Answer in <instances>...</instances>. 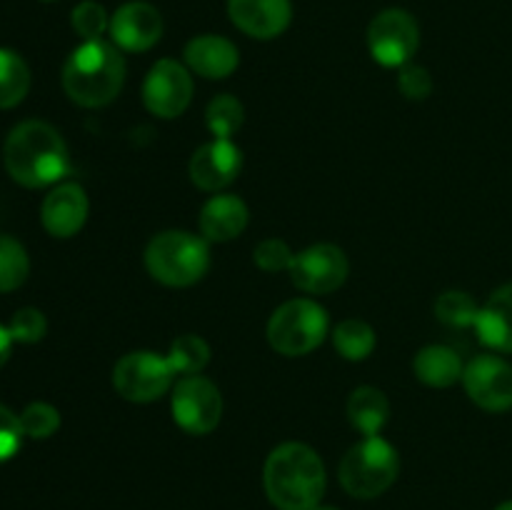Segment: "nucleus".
<instances>
[{"label": "nucleus", "mask_w": 512, "mask_h": 510, "mask_svg": "<svg viewBox=\"0 0 512 510\" xmlns=\"http://www.w3.org/2000/svg\"><path fill=\"white\" fill-rule=\"evenodd\" d=\"M3 165L23 188H48L68 175L70 153L53 125L45 120H23L5 138Z\"/></svg>", "instance_id": "obj_1"}, {"label": "nucleus", "mask_w": 512, "mask_h": 510, "mask_svg": "<svg viewBox=\"0 0 512 510\" xmlns=\"http://www.w3.org/2000/svg\"><path fill=\"white\" fill-rule=\"evenodd\" d=\"M265 495L278 510H315L325 495L328 473L318 450L288 440L270 450L263 468Z\"/></svg>", "instance_id": "obj_2"}, {"label": "nucleus", "mask_w": 512, "mask_h": 510, "mask_svg": "<svg viewBox=\"0 0 512 510\" xmlns=\"http://www.w3.org/2000/svg\"><path fill=\"white\" fill-rule=\"evenodd\" d=\"M123 50L110 40H83L63 65V90L80 108L113 103L125 85Z\"/></svg>", "instance_id": "obj_3"}, {"label": "nucleus", "mask_w": 512, "mask_h": 510, "mask_svg": "<svg viewBox=\"0 0 512 510\" xmlns=\"http://www.w3.org/2000/svg\"><path fill=\"white\" fill-rule=\"evenodd\" d=\"M145 270L168 288H190L210 270V243L188 230H163L145 248Z\"/></svg>", "instance_id": "obj_4"}, {"label": "nucleus", "mask_w": 512, "mask_h": 510, "mask_svg": "<svg viewBox=\"0 0 512 510\" xmlns=\"http://www.w3.org/2000/svg\"><path fill=\"white\" fill-rule=\"evenodd\" d=\"M400 475V455L383 435L363 438L343 455L338 468L340 485L358 500H373L393 488Z\"/></svg>", "instance_id": "obj_5"}, {"label": "nucleus", "mask_w": 512, "mask_h": 510, "mask_svg": "<svg viewBox=\"0 0 512 510\" xmlns=\"http://www.w3.org/2000/svg\"><path fill=\"white\" fill-rule=\"evenodd\" d=\"M268 343L285 358H303L323 345L330 333L328 310L313 298H295L273 310L268 320Z\"/></svg>", "instance_id": "obj_6"}, {"label": "nucleus", "mask_w": 512, "mask_h": 510, "mask_svg": "<svg viewBox=\"0 0 512 510\" xmlns=\"http://www.w3.org/2000/svg\"><path fill=\"white\" fill-rule=\"evenodd\" d=\"M175 370L165 355L153 350H133L125 353L113 368V388L128 403H155L168 395L175 385Z\"/></svg>", "instance_id": "obj_7"}, {"label": "nucleus", "mask_w": 512, "mask_h": 510, "mask_svg": "<svg viewBox=\"0 0 512 510\" xmlns=\"http://www.w3.org/2000/svg\"><path fill=\"white\" fill-rule=\"evenodd\" d=\"M170 413L183 433L208 435L223 418V395L205 375H185L170 390Z\"/></svg>", "instance_id": "obj_8"}, {"label": "nucleus", "mask_w": 512, "mask_h": 510, "mask_svg": "<svg viewBox=\"0 0 512 510\" xmlns=\"http://www.w3.org/2000/svg\"><path fill=\"white\" fill-rule=\"evenodd\" d=\"M420 48V25L408 10H380L368 25V50L383 68H403Z\"/></svg>", "instance_id": "obj_9"}, {"label": "nucleus", "mask_w": 512, "mask_h": 510, "mask_svg": "<svg viewBox=\"0 0 512 510\" xmlns=\"http://www.w3.org/2000/svg\"><path fill=\"white\" fill-rule=\"evenodd\" d=\"M195 83L188 65L163 58L148 70L143 80V103L150 115L160 120H175L193 103Z\"/></svg>", "instance_id": "obj_10"}, {"label": "nucleus", "mask_w": 512, "mask_h": 510, "mask_svg": "<svg viewBox=\"0 0 512 510\" xmlns=\"http://www.w3.org/2000/svg\"><path fill=\"white\" fill-rule=\"evenodd\" d=\"M290 280L308 295L335 293L348 280L350 263L343 248L333 243H315L295 253L290 265Z\"/></svg>", "instance_id": "obj_11"}, {"label": "nucleus", "mask_w": 512, "mask_h": 510, "mask_svg": "<svg viewBox=\"0 0 512 510\" xmlns=\"http://www.w3.org/2000/svg\"><path fill=\"white\" fill-rule=\"evenodd\" d=\"M463 388L480 410L508 413L512 408V363L493 350L475 355L465 365Z\"/></svg>", "instance_id": "obj_12"}, {"label": "nucleus", "mask_w": 512, "mask_h": 510, "mask_svg": "<svg viewBox=\"0 0 512 510\" xmlns=\"http://www.w3.org/2000/svg\"><path fill=\"white\" fill-rule=\"evenodd\" d=\"M108 35L125 53H145L163 38V15L145 0H130L110 15Z\"/></svg>", "instance_id": "obj_13"}, {"label": "nucleus", "mask_w": 512, "mask_h": 510, "mask_svg": "<svg viewBox=\"0 0 512 510\" xmlns=\"http://www.w3.org/2000/svg\"><path fill=\"white\" fill-rule=\"evenodd\" d=\"M240 170H243V150L233 140L220 138L200 145L188 165L193 185L205 193H223L228 185L235 183Z\"/></svg>", "instance_id": "obj_14"}, {"label": "nucleus", "mask_w": 512, "mask_h": 510, "mask_svg": "<svg viewBox=\"0 0 512 510\" xmlns=\"http://www.w3.org/2000/svg\"><path fill=\"white\" fill-rule=\"evenodd\" d=\"M90 213L88 193L80 183H58L40 205V223L45 233L58 240H68L83 230Z\"/></svg>", "instance_id": "obj_15"}, {"label": "nucleus", "mask_w": 512, "mask_h": 510, "mask_svg": "<svg viewBox=\"0 0 512 510\" xmlns=\"http://www.w3.org/2000/svg\"><path fill=\"white\" fill-rule=\"evenodd\" d=\"M228 15L235 28L255 40H273L293 20L290 0H228Z\"/></svg>", "instance_id": "obj_16"}, {"label": "nucleus", "mask_w": 512, "mask_h": 510, "mask_svg": "<svg viewBox=\"0 0 512 510\" xmlns=\"http://www.w3.org/2000/svg\"><path fill=\"white\" fill-rule=\"evenodd\" d=\"M183 60L193 75H200L205 80H225L238 70L240 50L233 40L223 38V35L205 33L188 40Z\"/></svg>", "instance_id": "obj_17"}, {"label": "nucleus", "mask_w": 512, "mask_h": 510, "mask_svg": "<svg viewBox=\"0 0 512 510\" xmlns=\"http://www.w3.org/2000/svg\"><path fill=\"white\" fill-rule=\"evenodd\" d=\"M248 205L233 193H215L198 215V228L208 243H230L248 228Z\"/></svg>", "instance_id": "obj_18"}, {"label": "nucleus", "mask_w": 512, "mask_h": 510, "mask_svg": "<svg viewBox=\"0 0 512 510\" xmlns=\"http://www.w3.org/2000/svg\"><path fill=\"white\" fill-rule=\"evenodd\" d=\"M478 340L493 353H512V283L500 285L480 305L478 320H475Z\"/></svg>", "instance_id": "obj_19"}, {"label": "nucleus", "mask_w": 512, "mask_h": 510, "mask_svg": "<svg viewBox=\"0 0 512 510\" xmlns=\"http://www.w3.org/2000/svg\"><path fill=\"white\" fill-rule=\"evenodd\" d=\"M413 373L428 388H450L463 383L465 363L450 345H425L415 353Z\"/></svg>", "instance_id": "obj_20"}, {"label": "nucleus", "mask_w": 512, "mask_h": 510, "mask_svg": "<svg viewBox=\"0 0 512 510\" xmlns=\"http://www.w3.org/2000/svg\"><path fill=\"white\" fill-rule=\"evenodd\" d=\"M390 418V403L385 398L383 390L373 388V385H360L350 393L348 398V420L363 438H373L380 435Z\"/></svg>", "instance_id": "obj_21"}, {"label": "nucleus", "mask_w": 512, "mask_h": 510, "mask_svg": "<svg viewBox=\"0 0 512 510\" xmlns=\"http://www.w3.org/2000/svg\"><path fill=\"white\" fill-rule=\"evenodd\" d=\"M333 345L340 358L350 360V363H363L373 355L375 345H378V335H375V328L368 320L345 318L335 325Z\"/></svg>", "instance_id": "obj_22"}, {"label": "nucleus", "mask_w": 512, "mask_h": 510, "mask_svg": "<svg viewBox=\"0 0 512 510\" xmlns=\"http://www.w3.org/2000/svg\"><path fill=\"white\" fill-rule=\"evenodd\" d=\"M30 68L23 55L0 48V110H10L30 93Z\"/></svg>", "instance_id": "obj_23"}, {"label": "nucleus", "mask_w": 512, "mask_h": 510, "mask_svg": "<svg viewBox=\"0 0 512 510\" xmlns=\"http://www.w3.org/2000/svg\"><path fill=\"white\" fill-rule=\"evenodd\" d=\"M165 358H168L170 368L180 378H185V375H200L210 363V345L208 340L195 333L178 335L170 343V350L165 353Z\"/></svg>", "instance_id": "obj_24"}, {"label": "nucleus", "mask_w": 512, "mask_h": 510, "mask_svg": "<svg viewBox=\"0 0 512 510\" xmlns=\"http://www.w3.org/2000/svg\"><path fill=\"white\" fill-rule=\"evenodd\" d=\"M30 255L13 235L0 233V293H13L28 280Z\"/></svg>", "instance_id": "obj_25"}, {"label": "nucleus", "mask_w": 512, "mask_h": 510, "mask_svg": "<svg viewBox=\"0 0 512 510\" xmlns=\"http://www.w3.org/2000/svg\"><path fill=\"white\" fill-rule=\"evenodd\" d=\"M245 108L235 95L220 93L205 108V125L213 133V138L233 140V135L243 128Z\"/></svg>", "instance_id": "obj_26"}, {"label": "nucleus", "mask_w": 512, "mask_h": 510, "mask_svg": "<svg viewBox=\"0 0 512 510\" xmlns=\"http://www.w3.org/2000/svg\"><path fill=\"white\" fill-rule=\"evenodd\" d=\"M480 305L475 303L473 295L465 290H445L438 300H435V315L440 323L448 328H475L478 320Z\"/></svg>", "instance_id": "obj_27"}, {"label": "nucleus", "mask_w": 512, "mask_h": 510, "mask_svg": "<svg viewBox=\"0 0 512 510\" xmlns=\"http://www.w3.org/2000/svg\"><path fill=\"white\" fill-rule=\"evenodd\" d=\"M20 425H23L25 438L48 440L60 430V410L55 405L45 403V400H35V403L23 408Z\"/></svg>", "instance_id": "obj_28"}, {"label": "nucleus", "mask_w": 512, "mask_h": 510, "mask_svg": "<svg viewBox=\"0 0 512 510\" xmlns=\"http://www.w3.org/2000/svg\"><path fill=\"white\" fill-rule=\"evenodd\" d=\"M70 25L83 40H103V35L110 28V15L95 0H83L70 13Z\"/></svg>", "instance_id": "obj_29"}, {"label": "nucleus", "mask_w": 512, "mask_h": 510, "mask_svg": "<svg viewBox=\"0 0 512 510\" xmlns=\"http://www.w3.org/2000/svg\"><path fill=\"white\" fill-rule=\"evenodd\" d=\"M8 328L15 343L35 345L48 335V318L38 308H20L13 313Z\"/></svg>", "instance_id": "obj_30"}, {"label": "nucleus", "mask_w": 512, "mask_h": 510, "mask_svg": "<svg viewBox=\"0 0 512 510\" xmlns=\"http://www.w3.org/2000/svg\"><path fill=\"white\" fill-rule=\"evenodd\" d=\"M253 260L263 273H283V270H290L295 253L290 250V245L285 243V240L265 238L263 243H258V248H255Z\"/></svg>", "instance_id": "obj_31"}, {"label": "nucleus", "mask_w": 512, "mask_h": 510, "mask_svg": "<svg viewBox=\"0 0 512 510\" xmlns=\"http://www.w3.org/2000/svg\"><path fill=\"white\" fill-rule=\"evenodd\" d=\"M23 440L25 433L23 425H20V415L0 403V463H8L10 458L18 455Z\"/></svg>", "instance_id": "obj_32"}, {"label": "nucleus", "mask_w": 512, "mask_h": 510, "mask_svg": "<svg viewBox=\"0 0 512 510\" xmlns=\"http://www.w3.org/2000/svg\"><path fill=\"white\" fill-rule=\"evenodd\" d=\"M398 88L408 100H425L433 93V75L423 65L408 63L400 68Z\"/></svg>", "instance_id": "obj_33"}, {"label": "nucleus", "mask_w": 512, "mask_h": 510, "mask_svg": "<svg viewBox=\"0 0 512 510\" xmlns=\"http://www.w3.org/2000/svg\"><path fill=\"white\" fill-rule=\"evenodd\" d=\"M13 335H10L8 325H0V368L10 360V353H13Z\"/></svg>", "instance_id": "obj_34"}, {"label": "nucleus", "mask_w": 512, "mask_h": 510, "mask_svg": "<svg viewBox=\"0 0 512 510\" xmlns=\"http://www.w3.org/2000/svg\"><path fill=\"white\" fill-rule=\"evenodd\" d=\"M495 510H512V500H505V503H500Z\"/></svg>", "instance_id": "obj_35"}, {"label": "nucleus", "mask_w": 512, "mask_h": 510, "mask_svg": "<svg viewBox=\"0 0 512 510\" xmlns=\"http://www.w3.org/2000/svg\"><path fill=\"white\" fill-rule=\"evenodd\" d=\"M315 510H338V508H333V505H318Z\"/></svg>", "instance_id": "obj_36"}, {"label": "nucleus", "mask_w": 512, "mask_h": 510, "mask_svg": "<svg viewBox=\"0 0 512 510\" xmlns=\"http://www.w3.org/2000/svg\"><path fill=\"white\" fill-rule=\"evenodd\" d=\"M43 3H53V0H43Z\"/></svg>", "instance_id": "obj_37"}]
</instances>
